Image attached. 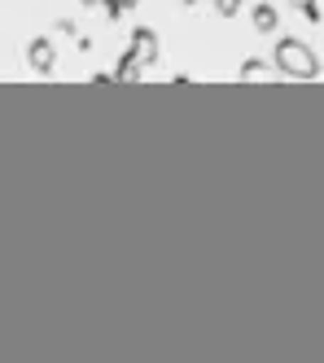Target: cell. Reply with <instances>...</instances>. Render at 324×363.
Here are the masks:
<instances>
[{"label":"cell","instance_id":"obj_1","mask_svg":"<svg viewBox=\"0 0 324 363\" xmlns=\"http://www.w3.org/2000/svg\"><path fill=\"white\" fill-rule=\"evenodd\" d=\"M276 74L285 79H320V57L298 40V35H281L276 40V57H272Z\"/></svg>","mask_w":324,"mask_h":363},{"label":"cell","instance_id":"obj_2","mask_svg":"<svg viewBox=\"0 0 324 363\" xmlns=\"http://www.w3.org/2000/svg\"><path fill=\"white\" fill-rule=\"evenodd\" d=\"M153 62H158V31L136 27V31H131V44H127L123 62H119V70H114V79L119 84H136Z\"/></svg>","mask_w":324,"mask_h":363},{"label":"cell","instance_id":"obj_3","mask_svg":"<svg viewBox=\"0 0 324 363\" xmlns=\"http://www.w3.org/2000/svg\"><path fill=\"white\" fill-rule=\"evenodd\" d=\"M26 62H31L36 74H53V66H58V53H53V44L40 35V40L26 44Z\"/></svg>","mask_w":324,"mask_h":363},{"label":"cell","instance_id":"obj_4","mask_svg":"<svg viewBox=\"0 0 324 363\" xmlns=\"http://www.w3.org/2000/svg\"><path fill=\"white\" fill-rule=\"evenodd\" d=\"M250 18H254V31H263V35H272V31L281 27V13H276L272 5H254Z\"/></svg>","mask_w":324,"mask_h":363},{"label":"cell","instance_id":"obj_5","mask_svg":"<svg viewBox=\"0 0 324 363\" xmlns=\"http://www.w3.org/2000/svg\"><path fill=\"white\" fill-rule=\"evenodd\" d=\"M259 74H267V66H263L259 57H250V62H241V79H259Z\"/></svg>","mask_w":324,"mask_h":363},{"label":"cell","instance_id":"obj_6","mask_svg":"<svg viewBox=\"0 0 324 363\" xmlns=\"http://www.w3.org/2000/svg\"><path fill=\"white\" fill-rule=\"evenodd\" d=\"M215 13H220V18H237L241 13V0H215Z\"/></svg>","mask_w":324,"mask_h":363},{"label":"cell","instance_id":"obj_7","mask_svg":"<svg viewBox=\"0 0 324 363\" xmlns=\"http://www.w3.org/2000/svg\"><path fill=\"white\" fill-rule=\"evenodd\" d=\"M97 5L105 9V18H119L123 13V0H97Z\"/></svg>","mask_w":324,"mask_h":363},{"label":"cell","instance_id":"obj_8","mask_svg":"<svg viewBox=\"0 0 324 363\" xmlns=\"http://www.w3.org/2000/svg\"><path fill=\"white\" fill-rule=\"evenodd\" d=\"M289 5H293V9H307V5H315V0H289Z\"/></svg>","mask_w":324,"mask_h":363},{"label":"cell","instance_id":"obj_9","mask_svg":"<svg viewBox=\"0 0 324 363\" xmlns=\"http://www.w3.org/2000/svg\"><path fill=\"white\" fill-rule=\"evenodd\" d=\"M131 5H141V0H123V9H131Z\"/></svg>","mask_w":324,"mask_h":363},{"label":"cell","instance_id":"obj_10","mask_svg":"<svg viewBox=\"0 0 324 363\" xmlns=\"http://www.w3.org/2000/svg\"><path fill=\"white\" fill-rule=\"evenodd\" d=\"M84 5H97V0H84Z\"/></svg>","mask_w":324,"mask_h":363}]
</instances>
